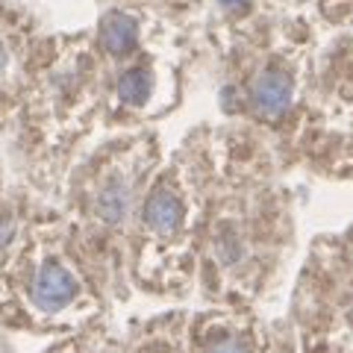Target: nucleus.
I'll return each instance as SVG.
<instances>
[{
	"label": "nucleus",
	"mask_w": 353,
	"mask_h": 353,
	"mask_svg": "<svg viewBox=\"0 0 353 353\" xmlns=\"http://www.w3.org/2000/svg\"><path fill=\"white\" fill-rule=\"evenodd\" d=\"M292 77L280 68H265L250 83V106L262 118H280L292 103Z\"/></svg>",
	"instance_id": "nucleus-1"
},
{
	"label": "nucleus",
	"mask_w": 353,
	"mask_h": 353,
	"mask_svg": "<svg viewBox=\"0 0 353 353\" xmlns=\"http://www.w3.org/2000/svg\"><path fill=\"white\" fill-rule=\"evenodd\" d=\"M74 294H77V283L71 271L59 262H44L36 280H32V301H36V306L57 312V309L74 301Z\"/></svg>",
	"instance_id": "nucleus-2"
},
{
	"label": "nucleus",
	"mask_w": 353,
	"mask_h": 353,
	"mask_svg": "<svg viewBox=\"0 0 353 353\" xmlns=\"http://www.w3.org/2000/svg\"><path fill=\"white\" fill-rule=\"evenodd\" d=\"M145 224L153 233L168 236L183 224V203L171 189H157L145 203Z\"/></svg>",
	"instance_id": "nucleus-3"
},
{
	"label": "nucleus",
	"mask_w": 353,
	"mask_h": 353,
	"mask_svg": "<svg viewBox=\"0 0 353 353\" xmlns=\"http://www.w3.org/2000/svg\"><path fill=\"white\" fill-rule=\"evenodd\" d=\"M136 41H139V24L127 12H109L101 21V48L106 53L124 57V53L136 48Z\"/></svg>",
	"instance_id": "nucleus-4"
},
{
	"label": "nucleus",
	"mask_w": 353,
	"mask_h": 353,
	"mask_svg": "<svg viewBox=\"0 0 353 353\" xmlns=\"http://www.w3.org/2000/svg\"><path fill=\"white\" fill-rule=\"evenodd\" d=\"M94 209H97V218L106 221V224H121L130 209V185L124 180H118V176H112L97 192Z\"/></svg>",
	"instance_id": "nucleus-5"
},
{
	"label": "nucleus",
	"mask_w": 353,
	"mask_h": 353,
	"mask_svg": "<svg viewBox=\"0 0 353 353\" xmlns=\"http://www.w3.org/2000/svg\"><path fill=\"white\" fill-rule=\"evenodd\" d=\"M153 92V77L148 68H127L118 77V97L130 106H141Z\"/></svg>",
	"instance_id": "nucleus-6"
},
{
	"label": "nucleus",
	"mask_w": 353,
	"mask_h": 353,
	"mask_svg": "<svg viewBox=\"0 0 353 353\" xmlns=\"http://www.w3.org/2000/svg\"><path fill=\"white\" fill-rule=\"evenodd\" d=\"M215 3L230 15H241V12H248L250 9V0H215Z\"/></svg>",
	"instance_id": "nucleus-7"
},
{
	"label": "nucleus",
	"mask_w": 353,
	"mask_h": 353,
	"mask_svg": "<svg viewBox=\"0 0 353 353\" xmlns=\"http://www.w3.org/2000/svg\"><path fill=\"white\" fill-rule=\"evenodd\" d=\"M12 236H15L12 218H9V215H0V248L9 245V241H12Z\"/></svg>",
	"instance_id": "nucleus-8"
},
{
	"label": "nucleus",
	"mask_w": 353,
	"mask_h": 353,
	"mask_svg": "<svg viewBox=\"0 0 353 353\" xmlns=\"http://www.w3.org/2000/svg\"><path fill=\"white\" fill-rule=\"evenodd\" d=\"M206 353H248V347H241L239 341H221V345H212Z\"/></svg>",
	"instance_id": "nucleus-9"
},
{
	"label": "nucleus",
	"mask_w": 353,
	"mask_h": 353,
	"mask_svg": "<svg viewBox=\"0 0 353 353\" xmlns=\"http://www.w3.org/2000/svg\"><path fill=\"white\" fill-rule=\"evenodd\" d=\"M6 62H9V59H6V50H3V48H0V74H3V71H6Z\"/></svg>",
	"instance_id": "nucleus-10"
}]
</instances>
